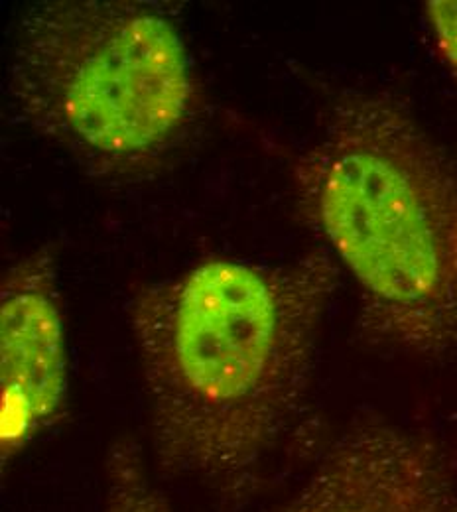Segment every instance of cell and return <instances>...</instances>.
<instances>
[{"label":"cell","mask_w":457,"mask_h":512,"mask_svg":"<svg viewBox=\"0 0 457 512\" xmlns=\"http://www.w3.org/2000/svg\"><path fill=\"white\" fill-rule=\"evenodd\" d=\"M341 268L327 251L278 266L209 258L129 304L158 469L241 512L270 485L308 410Z\"/></svg>","instance_id":"1"},{"label":"cell","mask_w":457,"mask_h":512,"mask_svg":"<svg viewBox=\"0 0 457 512\" xmlns=\"http://www.w3.org/2000/svg\"><path fill=\"white\" fill-rule=\"evenodd\" d=\"M298 209L359 292L375 349L457 351V156L389 91H345L294 162Z\"/></svg>","instance_id":"2"},{"label":"cell","mask_w":457,"mask_h":512,"mask_svg":"<svg viewBox=\"0 0 457 512\" xmlns=\"http://www.w3.org/2000/svg\"><path fill=\"white\" fill-rule=\"evenodd\" d=\"M16 115L91 176L138 178L190 134L199 91L184 38L131 0H46L20 20L8 67Z\"/></svg>","instance_id":"3"},{"label":"cell","mask_w":457,"mask_h":512,"mask_svg":"<svg viewBox=\"0 0 457 512\" xmlns=\"http://www.w3.org/2000/svg\"><path fill=\"white\" fill-rule=\"evenodd\" d=\"M270 512H457V449L430 430L359 420Z\"/></svg>","instance_id":"4"},{"label":"cell","mask_w":457,"mask_h":512,"mask_svg":"<svg viewBox=\"0 0 457 512\" xmlns=\"http://www.w3.org/2000/svg\"><path fill=\"white\" fill-rule=\"evenodd\" d=\"M67 406L64 302L50 247L8 268L0 286V453L10 463Z\"/></svg>","instance_id":"5"},{"label":"cell","mask_w":457,"mask_h":512,"mask_svg":"<svg viewBox=\"0 0 457 512\" xmlns=\"http://www.w3.org/2000/svg\"><path fill=\"white\" fill-rule=\"evenodd\" d=\"M99 512H174L134 444L119 442L109 449Z\"/></svg>","instance_id":"6"},{"label":"cell","mask_w":457,"mask_h":512,"mask_svg":"<svg viewBox=\"0 0 457 512\" xmlns=\"http://www.w3.org/2000/svg\"><path fill=\"white\" fill-rule=\"evenodd\" d=\"M424 14L438 54L457 83V0H430Z\"/></svg>","instance_id":"7"}]
</instances>
